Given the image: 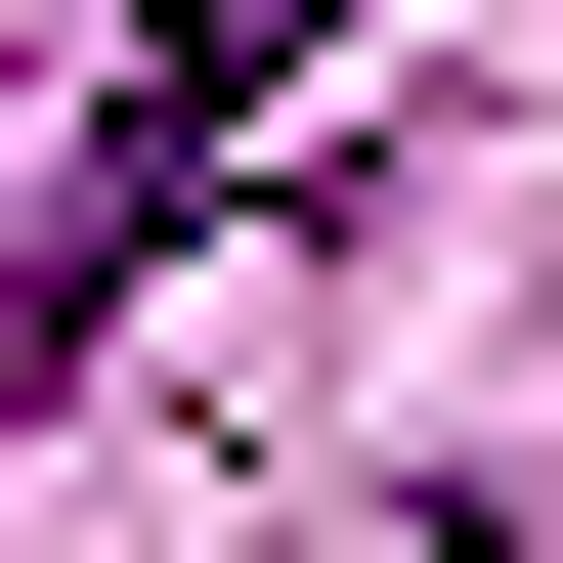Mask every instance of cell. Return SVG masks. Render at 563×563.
<instances>
[{
  "mask_svg": "<svg viewBox=\"0 0 563 563\" xmlns=\"http://www.w3.org/2000/svg\"><path fill=\"white\" fill-rule=\"evenodd\" d=\"M347 44H390V0H131V44H87V174H44V261H0V433L87 390V303H131V261H174V217L261 174Z\"/></svg>",
  "mask_w": 563,
  "mask_h": 563,
  "instance_id": "cell-1",
  "label": "cell"
}]
</instances>
